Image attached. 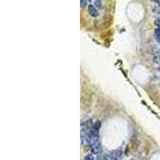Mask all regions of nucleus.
<instances>
[{"instance_id": "obj_1", "label": "nucleus", "mask_w": 160, "mask_h": 160, "mask_svg": "<svg viewBox=\"0 0 160 160\" xmlns=\"http://www.w3.org/2000/svg\"><path fill=\"white\" fill-rule=\"evenodd\" d=\"M118 154L117 152H111L110 154H107L102 156H100L97 160H118Z\"/></svg>"}, {"instance_id": "obj_2", "label": "nucleus", "mask_w": 160, "mask_h": 160, "mask_svg": "<svg viewBox=\"0 0 160 160\" xmlns=\"http://www.w3.org/2000/svg\"><path fill=\"white\" fill-rule=\"evenodd\" d=\"M91 149L93 154H95V155H98V154L101 153V151H102V148H101L99 141H97L95 143H93L92 145H91Z\"/></svg>"}, {"instance_id": "obj_3", "label": "nucleus", "mask_w": 160, "mask_h": 160, "mask_svg": "<svg viewBox=\"0 0 160 160\" xmlns=\"http://www.w3.org/2000/svg\"><path fill=\"white\" fill-rule=\"evenodd\" d=\"M88 12H89V14L92 17H97L98 15V9L93 5H89V7H88Z\"/></svg>"}, {"instance_id": "obj_4", "label": "nucleus", "mask_w": 160, "mask_h": 160, "mask_svg": "<svg viewBox=\"0 0 160 160\" xmlns=\"http://www.w3.org/2000/svg\"><path fill=\"white\" fill-rule=\"evenodd\" d=\"M155 38L157 42L160 43V28H156L155 30Z\"/></svg>"}, {"instance_id": "obj_5", "label": "nucleus", "mask_w": 160, "mask_h": 160, "mask_svg": "<svg viewBox=\"0 0 160 160\" xmlns=\"http://www.w3.org/2000/svg\"><path fill=\"white\" fill-rule=\"evenodd\" d=\"M84 160H95V157L92 154H88L84 158Z\"/></svg>"}, {"instance_id": "obj_6", "label": "nucleus", "mask_w": 160, "mask_h": 160, "mask_svg": "<svg viewBox=\"0 0 160 160\" xmlns=\"http://www.w3.org/2000/svg\"><path fill=\"white\" fill-rule=\"evenodd\" d=\"M95 8H97V9H99V8H101V2L100 1H98V0H97V1H95Z\"/></svg>"}, {"instance_id": "obj_7", "label": "nucleus", "mask_w": 160, "mask_h": 160, "mask_svg": "<svg viewBox=\"0 0 160 160\" xmlns=\"http://www.w3.org/2000/svg\"><path fill=\"white\" fill-rule=\"evenodd\" d=\"M87 2H88V1H86V0H81V1H80L81 7H85V6L87 5Z\"/></svg>"}, {"instance_id": "obj_8", "label": "nucleus", "mask_w": 160, "mask_h": 160, "mask_svg": "<svg viewBox=\"0 0 160 160\" xmlns=\"http://www.w3.org/2000/svg\"><path fill=\"white\" fill-rule=\"evenodd\" d=\"M157 25H158V26H159V27H158V28H160V19H158V21H157Z\"/></svg>"}, {"instance_id": "obj_9", "label": "nucleus", "mask_w": 160, "mask_h": 160, "mask_svg": "<svg viewBox=\"0 0 160 160\" xmlns=\"http://www.w3.org/2000/svg\"><path fill=\"white\" fill-rule=\"evenodd\" d=\"M131 160H135V159H131Z\"/></svg>"}]
</instances>
